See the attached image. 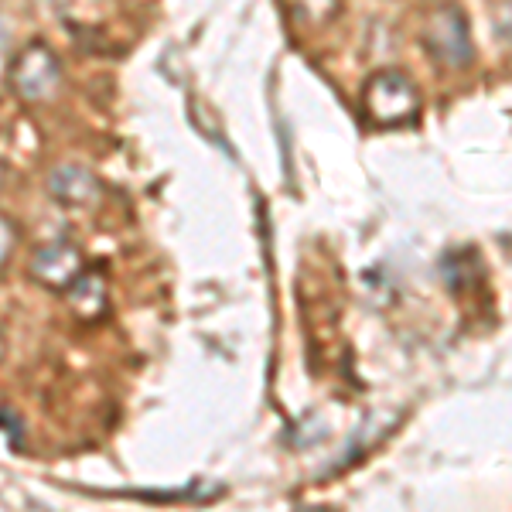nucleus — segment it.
Listing matches in <instances>:
<instances>
[{
    "label": "nucleus",
    "mask_w": 512,
    "mask_h": 512,
    "mask_svg": "<svg viewBox=\"0 0 512 512\" xmlns=\"http://www.w3.org/2000/svg\"><path fill=\"white\" fill-rule=\"evenodd\" d=\"M31 274H35V280H41L45 287H69L72 280L82 274V256L72 243L59 239V243H48L35 253Z\"/></svg>",
    "instance_id": "obj_4"
},
{
    "label": "nucleus",
    "mask_w": 512,
    "mask_h": 512,
    "mask_svg": "<svg viewBox=\"0 0 512 512\" xmlns=\"http://www.w3.org/2000/svg\"><path fill=\"white\" fill-rule=\"evenodd\" d=\"M59 59L48 52L45 45H31L28 52L14 62V72H11V82L14 89L24 96V99H41L55 89L59 82Z\"/></svg>",
    "instance_id": "obj_2"
},
{
    "label": "nucleus",
    "mask_w": 512,
    "mask_h": 512,
    "mask_svg": "<svg viewBox=\"0 0 512 512\" xmlns=\"http://www.w3.org/2000/svg\"><path fill=\"white\" fill-rule=\"evenodd\" d=\"M52 195L59 198L62 205H72V209H86L99 198V185L89 171L82 168H59L52 175Z\"/></svg>",
    "instance_id": "obj_5"
},
{
    "label": "nucleus",
    "mask_w": 512,
    "mask_h": 512,
    "mask_svg": "<svg viewBox=\"0 0 512 512\" xmlns=\"http://www.w3.org/2000/svg\"><path fill=\"white\" fill-rule=\"evenodd\" d=\"M69 304L79 318H99L106 311V280L99 274H79L69 284Z\"/></svg>",
    "instance_id": "obj_6"
},
{
    "label": "nucleus",
    "mask_w": 512,
    "mask_h": 512,
    "mask_svg": "<svg viewBox=\"0 0 512 512\" xmlns=\"http://www.w3.org/2000/svg\"><path fill=\"white\" fill-rule=\"evenodd\" d=\"M431 48L437 52V59L448 65H468L472 62V38H468V21L458 7H444L437 11V18L431 21Z\"/></svg>",
    "instance_id": "obj_3"
},
{
    "label": "nucleus",
    "mask_w": 512,
    "mask_h": 512,
    "mask_svg": "<svg viewBox=\"0 0 512 512\" xmlns=\"http://www.w3.org/2000/svg\"><path fill=\"white\" fill-rule=\"evenodd\" d=\"M0 175H4V168H0Z\"/></svg>",
    "instance_id": "obj_8"
},
{
    "label": "nucleus",
    "mask_w": 512,
    "mask_h": 512,
    "mask_svg": "<svg viewBox=\"0 0 512 512\" xmlns=\"http://www.w3.org/2000/svg\"><path fill=\"white\" fill-rule=\"evenodd\" d=\"M11 250H14V226L4 216H0V263L11 256Z\"/></svg>",
    "instance_id": "obj_7"
},
{
    "label": "nucleus",
    "mask_w": 512,
    "mask_h": 512,
    "mask_svg": "<svg viewBox=\"0 0 512 512\" xmlns=\"http://www.w3.org/2000/svg\"><path fill=\"white\" fill-rule=\"evenodd\" d=\"M362 106H366V117L376 127H407L420 117V96L414 82L400 76V72H376L366 82Z\"/></svg>",
    "instance_id": "obj_1"
}]
</instances>
